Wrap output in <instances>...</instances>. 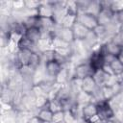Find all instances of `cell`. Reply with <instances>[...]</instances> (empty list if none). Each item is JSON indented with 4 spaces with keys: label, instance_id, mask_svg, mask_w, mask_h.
<instances>
[{
    "label": "cell",
    "instance_id": "obj_1",
    "mask_svg": "<svg viewBox=\"0 0 123 123\" xmlns=\"http://www.w3.org/2000/svg\"><path fill=\"white\" fill-rule=\"evenodd\" d=\"M97 106V117L99 120L105 122L114 117V111L111 106L110 101L108 100H101L96 102Z\"/></svg>",
    "mask_w": 123,
    "mask_h": 123
},
{
    "label": "cell",
    "instance_id": "obj_2",
    "mask_svg": "<svg viewBox=\"0 0 123 123\" xmlns=\"http://www.w3.org/2000/svg\"><path fill=\"white\" fill-rule=\"evenodd\" d=\"M77 22L80 23L82 26H84L85 28H86L90 32H92L99 25L97 15H95L93 13H90V12H78Z\"/></svg>",
    "mask_w": 123,
    "mask_h": 123
},
{
    "label": "cell",
    "instance_id": "obj_3",
    "mask_svg": "<svg viewBox=\"0 0 123 123\" xmlns=\"http://www.w3.org/2000/svg\"><path fill=\"white\" fill-rule=\"evenodd\" d=\"M44 66H45V71L47 75L53 78H57L62 73V64L56 59L46 62L44 63Z\"/></svg>",
    "mask_w": 123,
    "mask_h": 123
},
{
    "label": "cell",
    "instance_id": "obj_4",
    "mask_svg": "<svg viewBox=\"0 0 123 123\" xmlns=\"http://www.w3.org/2000/svg\"><path fill=\"white\" fill-rule=\"evenodd\" d=\"M82 85H81V87H82V91L90 95L91 97L97 92V90L99 89L100 86H97V84L95 83L94 79L92 78V76H88L86 77V79L82 80Z\"/></svg>",
    "mask_w": 123,
    "mask_h": 123
},
{
    "label": "cell",
    "instance_id": "obj_5",
    "mask_svg": "<svg viewBox=\"0 0 123 123\" xmlns=\"http://www.w3.org/2000/svg\"><path fill=\"white\" fill-rule=\"evenodd\" d=\"M102 48H103L105 54L115 57V58H117L120 55V53L123 51V45L114 40L106 42L104 45H102Z\"/></svg>",
    "mask_w": 123,
    "mask_h": 123
},
{
    "label": "cell",
    "instance_id": "obj_6",
    "mask_svg": "<svg viewBox=\"0 0 123 123\" xmlns=\"http://www.w3.org/2000/svg\"><path fill=\"white\" fill-rule=\"evenodd\" d=\"M92 74H93V71L88 62L78 64L74 70V78L80 81L86 79L88 76H92Z\"/></svg>",
    "mask_w": 123,
    "mask_h": 123
},
{
    "label": "cell",
    "instance_id": "obj_7",
    "mask_svg": "<svg viewBox=\"0 0 123 123\" xmlns=\"http://www.w3.org/2000/svg\"><path fill=\"white\" fill-rule=\"evenodd\" d=\"M24 36L30 40L32 41L35 45L37 44L41 39H42V36H43V33L41 31V29L39 27H37V26H34V27H29L26 29L25 31V34Z\"/></svg>",
    "mask_w": 123,
    "mask_h": 123
},
{
    "label": "cell",
    "instance_id": "obj_8",
    "mask_svg": "<svg viewBox=\"0 0 123 123\" xmlns=\"http://www.w3.org/2000/svg\"><path fill=\"white\" fill-rule=\"evenodd\" d=\"M82 115L84 119L93 121L94 117H97V106L96 103H86L82 109ZM98 118V117H97Z\"/></svg>",
    "mask_w": 123,
    "mask_h": 123
},
{
    "label": "cell",
    "instance_id": "obj_9",
    "mask_svg": "<svg viewBox=\"0 0 123 123\" xmlns=\"http://www.w3.org/2000/svg\"><path fill=\"white\" fill-rule=\"evenodd\" d=\"M53 116H54V112H53V111L49 108V104H48V106L39 109L38 113H37V118L39 121H41V122L52 123V121H53Z\"/></svg>",
    "mask_w": 123,
    "mask_h": 123
},
{
    "label": "cell",
    "instance_id": "obj_10",
    "mask_svg": "<svg viewBox=\"0 0 123 123\" xmlns=\"http://www.w3.org/2000/svg\"><path fill=\"white\" fill-rule=\"evenodd\" d=\"M110 68L111 74L114 76H120L123 73V63L118 60V58H113L107 65Z\"/></svg>",
    "mask_w": 123,
    "mask_h": 123
},
{
    "label": "cell",
    "instance_id": "obj_11",
    "mask_svg": "<svg viewBox=\"0 0 123 123\" xmlns=\"http://www.w3.org/2000/svg\"><path fill=\"white\" fill-rule=\"evenodd\" d=\"M80 123H94V122L91 121V120H87V119H84V118H83Z\"/></svg>",
    "mask_w": 123,
    "mask_h": 123
},
{
    "label": "cell",
    "instance_id": "obj_12",
    "mask_svg": "<svg viewBox=\"0 0 123 123\" xmlns=\"http://www.w3.org/2000/svg\"><path fill=\"white\" fill-rule=\"evenodd\" d=\"M117 58H118V60H119V61H120L122 63H123V51L120 53V55H119Z\"/></svg>",
    "mask_w": 123,
    "mask_h": 123
}]
</instances>
